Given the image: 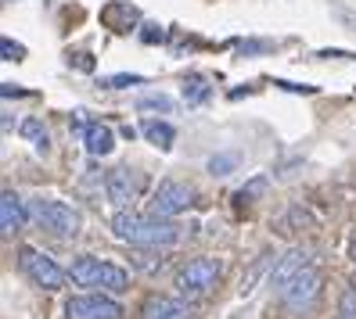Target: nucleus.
Instances as JSON below:
<instances>
[{
    "instance_id": "obj_20",
    "label": "nucleus",
    "mask_w": 356,
    "mask_h": 319,
    "mask_svg": "<svg viewBox=\"0 0 356 319\" xmlns=\"http://www.w3.org/2000/svg\"><path fill=\"white\" fill-rule=\"evenodd\" d=\"M140 83H144V76H127V72H122V76H108V79H101L97 83V87H104V90H130V87H140Z\"/></svg>"
},
{
    "instance_id": "obj_21",
    "label": "nucleus",
    "mask_w": 356,
    "mask_h": 319,
    "mask_svg": "<svg viewBox=\"0 0 356 319\" xmlns=\"http://www.w3.org/2000/svg\"><path fill=\"white\" fill-rule=\"evenodd\" d=\"M234 165H238L234 155H213V158H209V173H213V176H227V173H234Z\"/></svg>"
},
{
    "instance_id": "obj_19",
    "label": "nucleus",
    "mask_w": 356,
    "mask_h": 319,
    "mask_svg": "<svg viewBox=\"0 0 356 319\" xmlns=\"http://www.w3.org/2000/svg\"><path fill=\"white\" fill-rule=\"evenodd\" d=\"M266 187H270V183H266V176H256L252 183H245V187L238 190L234 198H238V205H248V201H259V198L266 194Z\"/></svg>"
},
{
    "instance_id": "obj_2",
    "label": "nucleus",
    "mask_w": 356,
    "mask_h": 319,
    "mask_svg": "<svg viewBox=\"0 0 356 319\" xmlns=\"http://www.w3.org/2000/svg\"><path fill=\"white\" fill-rule=\"evenodd\" d=\"M69 276L79 287H90V291H104V294H122L130 287V273L115 266V262H101L94 255H83L69 266Z\"/></svg>"
},
{
    "instance_id": "obj_13",
    "label": "nucleus",
    "mask_w": 356,
    "mask_h": 319,
    "mask_svg": "<svg viewBox=\"0 0 356 319\" xmlns=\"http://www.w3.org/2000/svg\"><path fill=\"white\" fill-rule=\"evenodd\" d=\"M83 144H87L90 158H104V155H112V147H115L112 130L104 122H90L87 130H83Z\"/></svg>"
},
{
    "instance_id": "obj_4",
    "label": "nucleus",
    "mask_w": 356,
    "mask_h": 319,
    "mask_svg": "<svg viewBox=\"0 0 356 319\" xmlns=\"http://www.w3.org/2000/svg\"><path fill=\"white\" fill-rule=\"evenodd\" d=\"M277 294H281V302L291 312H306L313 302H317V294H321V273L313 266H302L296 276H288V280L277 287Z\"/></svg>"
},
{
    "instance_id": "obj_12",
    "label": "nucleus",
    "mask_w": 356,
    "mask_h": 319,
    "mask_svg": "<svg viewBox=\"0 0 356 319\" xmlns=\"http://www.w3.org/2000/svg\"><path fill=\"white\" fill-rule=\"evenodd\" d=\"M101 22L108 26L112 33H130L140 22V11L130 4V0H112V4L101 8Z\"/></svg>"
},
{
    "instance_id": "obj_22",
    "label": "nucleus",
    "mask_w": 356,
    "mask_h": 319,
    "mask_svg": "<svg viewBox=\"0 0 356 319\" xmlns=\"http://www.w3.org/2000/svg\"><path fill=\"white\" fill-rule=\"evenodd\" d=\"M339 319H356V287H353V284L342 291V302H339Z\"/></svg>"
},
{
    "instance_id": "obj_27",
    "label": "nucleus",
    "mask_w": 356,
    "mask_h": 319,
    "mask_svg": "<svg viewBox=\"0 0 356 319\" xmlns=\"http://www.w3.org/2000/svg\"><path fill=\"white\" fill-rule=\"evenodd\" d=\"M353 262H356V244H353Z\"/></svg>"
},
{
    "instance_id": "obj_25",
    "label": "nucleus",
    "mask_w": 356,
    "mask_h": 319,
    "mask_svg": "<svg viewBox=\"0 0 356 319\" xmlns=\"http://www.w3.org/2000/svg\"><path fill=\"white\" fill-rule=\"evenodd\" d=\"M140 40H144V44H162V40H165V29L155 26V22H148V26L140 29Z\"/></svg>"
},
{
    "instance_id": "obj_23",
    "label": "nucleus",
    "mask_w": 356,
    "mask_h": 319,
    "mask_svg": "<svg viewBox=\"0 0 356 319\" xmlns=\"http://www.w3.org/2000/svg\"><path fill=\"white\" fill-rule=\"evenodd\" d=\"M0 51H4V61H22L26 58V47L22 44H15V40H0Z\"/></svg>"
},
{
    "instance_id": "obj_6",
    "label": "nucleus",
    "mask_w": 356,
    "mask_h": 319,
    "mask_svg": "<svg viewBox=\"0 0 356 319\" xmlns=\"http://www.w3.org/2000/svg\"><path fill=\"white\" fill-rule=\"evenodd\" d=\"M220 280V262L216 259H191L177 273V291L184 298H198L205 291H213Z\"/></svg>"
},
{
    "instance_id": "obj_24",
    "label": "nucleus",
    "mask_w": 356,
    "mask_h": 319,
    "mask_svg": "<svg viewBox=\"0 0 356 319\" xmlns=\"http://www.w3.org/2000/svg\"><path fill=\"white\" fill-rule=\"evenodd\" d=\"M238 51L245 58H259L263 51H270V44H266V40H245V44H238Z\"/></svg>"
},
{
    "instance_id": "obj_3",
    "label": "nucleus",
    "mask_w": 356,
    "mask_h": 319,
    "mask_svg": "<svg viewBox=\"0 0 356 319\" xmlns=\"http://www.w3.org/2000/svg\"><path fill=\"white\" fill-rule=\"evenodd\" d=\"M29 219L40 230L54 233V237H76V233H79V216L69 205H61V201H44V198L33 201L29 205Z\"/></svg>"
},
{
    "instance_id": "obj_16",
    "label": "nucleus",
    "mask_w": 356,
    "mask_h": 319,
    "mask_svg": "<svg viewBox=\"0 0 356 319\" xmlns=\"http://www.w3.org/2000/svg\"><path fill=\"white\" fill-rule=\"evenodd\" d=\"M180 90H184V101L187 104H205L209 97H213V87H209L205 76H187Z\"/></svg>"
},
{
    "instance_id": "obj_7",
    "label": "nucleus",
    "mask_w": 356,
    "mask_h": 319,
    "mask_svg": "<svg viewBox=\"0 0 356 319\" xmlns=\"http://www.w3.org/2000/svg\"><path fill=\"white\" fill-rule=\"evenodd\" d=\"M65 319H122V305L108 294H76L65 302Z\"/></svg>"
},
{
    "instance_id": "obj_26",
    "label": "nucleus",
    "mask_w": 356,
    "mask_h": 319,
    "mask_svg": "<svg viewBox=\"0 0 356 319\" xmlns=\"http://www.w3.org/2000/svg\"><path fill=\"white\" fill-rule=\"evenodd\" d=\"M69 61H72L76 69H83V72H90V69H94V58H90L87 51H76V54H69Z\"/></svg>"
},
{
    "instance_id": "obj_14",
    "label": "nucleus",
    "mask_w": 356,
    "mask_h": 319,
    "mask_svg": "<svg viewBox=\"0 0 356 319\" xmlns=\"http://www.w3.org/2000/svg\"><path fill=\"white\" fill-rule=\"evenodd\" d=\"M302 266H309V251H306V248H296V251L281 255V262L274 266V273H270V284L281 287V284L288 280V276H296Z\"/></svg>"
},
{
    "instance_id": "obj_10",
    "label": "nucleus",
    "mask_w": 356,
    "mask_h": 319,
    "mask_svg": "<svg viewBox=\"0 0 356 319\" xmlns=\"http://www.w3.org/2000/svg\"><path fill=\"white\" fill-rule=\"evenodd\" d=\"M26 219H29V208L22 205V198H18L15 190H4V194H0V233L11 237V233H18L26 226Z\"/></svg>"
},
{
    "instance_id": "obj_17",
    "label": "nucleus",
    "mask_w": 356,
    "mask_h": 319,
    "mask_svg": "<svg viewBox=\"0 0 356 319\" xmlns=\"http://www.w3.org/2000/svg\"><path fill=\"white\" fill-rule=\"evenodd\" d=\"M173 108H177L173 97H165V94H148V97L137 101V112H159V115H165V112H173Z\"/></svg>"
},
{
    "instance_id": "obj_5",
    "label": "nucleus",
    "mask_w": 356,
    "mask_h": 319,
    "mask_svg": "<svg viewBox=\"0 0 356 319\" xmlns=\"http://www.w3.org/2000/svg\"><path fill=\"white\" fill-rule=\"evenodd\" d=\"M18 266H22V273L29 276L36 287H44V291L65 287V269H61L54 259H47L44 251H36V248H18Z\"/></svg>"
},
{
    "instance_id": "obj_8",
    "label": "nucleus",
    "mask_w": 356,
    "mask_h": 319,
    "mask_svg": "<svg viewBox=\"0 0 356 319\" xmlns=\"http://www.w3.org/2000/svg\"><path fill=\"white\" fill-rule=\"evenodd\" d=\"M195 201V190L180 183V180H162L155 198H152V212L155 216H180V212H187Z\"/></svg>"
},
{
    "instance_id": "obj_1",
    "label": "nucleus",
    "mask_w": 356,
    "mask_h": 319,
    "mask_svg": "<svg viewBox=\"0 0 356 319\" xmlns=\"http://www.w3.org/2000/svg\"><path fill=\"white\" fill-rule=\"evenodd\" d=\"M112 233L127 244L137 248H173L184 241V226L173 223L170 216H137V212L119 208L115 219H112Z\"/></svg>"
},
{
    "instance_id": "obj_9",
    "label": "nucleus",
    "mask_w": 356,
    "mask_h": 319,
    "mask_svg": "<svg viewBox=\"0 0 356 319\" xmlns=\"http://www.w3.org/2000/svg\"><path fill=\"white\" fill-rule=\"evenodd\" d=\"M187 316H191V302L165 294H152L140 309V319H187Z\"/></svg>"
},
{
    "instance_id": "obj_18",
    "label": "nucleus",
    "mask_w": 356,
    "mask_h": 319,
    "mask_svg": "<svg viewBox=\"0 0 356 319\" xmlns=\"http://www.w3.org/2000/svg\"><path fill=\"white\" fill-rule=\"evenodd\" d=\"M22 137L36 144V151H47V126L40 119H26L22 122Z\"/></svg>"
},
{
    "instance_id": "obj_11",
    "label": "nucleus",
    "mask_w": 356,
    "mask_h": 319,
    "mask_svg": "<svg viewBox=\"0 0 356 319\" xmlns=\"http://www.w3.org/2000/svg\"><path fill=\"white\" fill-rule=\"evenodd\" d=\"M104 190H108V201H112L115 208H127V205L134 201V194H137V176L130 173L127 165L112 169L108 180H104Z\"/></svg>"
},
{
    "instance_id": "obj_15",
    "label": "nucleus",
    "mask_w": 356,
    "mask_h": 319,
    "mask_svg": "<svg viewBox=\"0 0 356 319\" xmlns=\"http://www.w3.org/2000/svg\"><path fill=\"white\" fill-rule=\"evenodd\" d=\"M140 133L148 137V140L159 147V151H170L173 140H177V130H173V126H170V122H159V119H148V122L140 126Z\"/></svg>"
}]
</instances>
